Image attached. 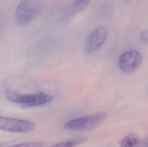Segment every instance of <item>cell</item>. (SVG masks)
Masks as SVG:
<instances>
[{"label": "cell", "mask_w": 148, "mask_h": 147, "mask_svg": "<svg viewBox=\"0 0 148 147\" xmlns=\"http://www.w3.org/2000/svg\"><path fill=\"white\" fill-rule=\"evenodd\" d=\"M5 96L10 102L26 108L43 106L48 104L53 99V96L44 92L20 94L10 90H6Z\"/></svg>", "instance_id": "obj_1"}, {"label": "cell", "mask_w": 148, "mask_h": 147, "mask_svg": "<svg viewBox=\"0 0 148 147\" xmlns=\"http://www.w3.org/2000/svg\"><path fill=\"white\" fill-rule=\"evenodd\" d=\"M105 111L98 112L82 117L67 122L63 126L65 129L70 131H85L93 129L99 126L108 117Z\"/></svg>", "instance_id": "obj_2"}, {"label": "cell", "mask_w": 148, "mask_h": 147, "mask_svg": "<svg viewBox=\"0 0 148 147\" xmlns=\"http://www.w3.org/2000/svg\"><path fill=\"white\" fill-rule=\"evenodd\" d=\"M40 5L36 0H23L16 8L15 18L19 25L27 24L38 14Z\"/></svg>", "instance_id": "obj_3"}, {"label": "cell", "mask_w": 148, "mask_h": 147, "mask_svg": "<svg viewBox=\"0 0 148 147\" xmlns=\"http://www.w3.org/2000/svg\"><path fill=\"white\" fill-rule=\"evenodd\" d=\"M143 62L140 53L131 50L123 53L118 60L117 65L119 69L125 73H130L138 69Z\"/></svg>", "instance_id": "obj_4"}, {"label": "cell", "mask_w": 148, "mask_h": 147, "mask_svg": "<svg viewBox=\"0 0 148 147\" xmlns=\"http://www.w3.org/2000/svg\"><path fill=\"white\" fill-rule=\"evenodd\" d=\"M36 127L34 123L27 120L0 117V129L16 133H28Z\"/></svg>", "instance_id": "obj_5"}, {"label": "cell", "mask_w": 148, "mask_h": 147, "mask_svg": "<svg viewBox=\"0 0 148 147\" xmlns=\"http://www.w3.org/2000/svg\"><path fill=\"white\" fill-rule=\"evenodd\" d=\"M107 30L104 26L94 29L87 38L84 44V50L87 54H91L96 51L106 40Z\"/></svg>", "instance_id": "obj_6"}, {"label": "cell", "mask_w": 148, "mask_h": 147, "mask_svg": "<svg viewBox=\"0 0 148 147\" xmlns=\"http://www.w3.org/2000/svg\"><path fill=\"white\" fill-rule=\"evenodd\" d=\"M140 140L134 134L129 135L124 137L121 142V146L123 147H136L140 146Z\"/></svg>", "instance_id": "obj_7"}, {"label": "cell", "mask_w": 148, "mask_h": 147, "mask_svg": "<svg viewBox=\"0 0 148 147\" xmlns=\"http://www.w3.org/2000/svg\"><path fill=\"white\" fill-rule=\"evenodd\" d=\"M86 138L84 137H78V138H74V139L56 143L55 145H53V146L57 147L76 146L83 143L86 141Z\"/></svg>", "instance_id": "obj_8"}, {"label": "cell", "mask_w": 148, "mask_h": 147, "mask_svg": "<svg viewBox=\"0 0 148 147\" xmlns=\"http://www.w3.org/2000/svg\"><path fill=\"white\" fill-rule=\"evenodd\" d=\"M90 0H74L73 11L74 14H77L83 11L88 5Z\"/></svg>", "instance_id": "obj_9"}, {"label": "cell", "mask_w": 148, "mask_h": 147, "mask_svg": "<svg viewBox=\"0 0 148 147\" xmlns=\"http://www.w3.org/2000/svg\"><path fill=\"white\" fill-rule=\"evenodd\" d=\"M16 147H43L45 146V145L44 143L41 142H26V143H21L18 145L14 146Z\"/></svg>", "instance_id": "obj_10"}, {"label": "cell", "mask_w": 148, "mask_h": 147, "mask_svg": "<svg viewBox=\"0 0 148 147\" xmlns=\"http://www.w3.org/2000/svg\"><path fill=\"white\" fill-rule=\"evenodd\" d=\"M140 40L141 42L143 44H148V30L145 29L143 30L141 33L140 36Z\"/></svg>", "instance_id": "obj_11"}, {"label": "cell", "mask_w": 148, "mask_h": 147, "mask_svg": "<svg viewBox=\"0 0 148 147\" xmlns=\"http://www.w3.org/2000/svg\"><path fill=\"white\" fill-rule=\"evenodd\" d=\"M144 144L145 146L148 147V139L145 141V142H144Z\"/></svg>", "instance_id": "obj_12"}, {"label": "cell", "mask_w": 148, "mask_h": 147, "mask_svg": "<svg viewBox=\"0 0 148 147\" xmlns=\"http://www.w3.org/2000/svg\"><path fill=\"white\" fill-rule=\"evenodd\" d=\"M125 1H130V0H125Z\"/></svg>", "instance_id": "obj_13"}, {"label": "cell", "mask_w": 148, "mask_h": 147, "mask_svg": "<svg viewBox=\"0 0 148 147\" xmlns=\"http://www.w3.org/2000/svg\"><path fill=\"white\" fill-rule=\"evenodd\" d=\"M1 143H0V146H1Z\"/></svg>", "instance_id": "obj_14"}]
</instances>
